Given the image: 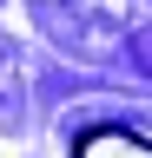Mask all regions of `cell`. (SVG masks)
I'll return each instance as SVG.
<instances>
[{
  "label": "cell",
  "mask_w": 152,
  "mask_h": 158,
  "mask_svg": "<svg viewBox=\"0 0 152 158\" xmlns=\"http://www.w3.org/2000/svg\"><path fill=\"white\" fill-rule=\"evenodd\" d=\"M73 158H152V138L119 132V125H99V132H86L80 145H73Z\"/></svg>",
  "instance_id": "1"
}]
</instances>
